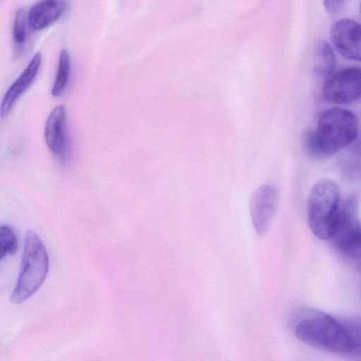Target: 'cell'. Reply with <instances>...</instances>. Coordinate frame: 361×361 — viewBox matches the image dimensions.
<instances>
[{
  "label": "cell",
  "mask_w": 361,
  "mask_h": 361,
  "mask_svg": "<svg viewBox=\"0 0 361 361\" xmlns=\"http://www.w3.org/2000/svg\"><path fill=\"white\" fill-rule=\"evenodd\" d=\"M357 133L358 119L353 111L329 108L319 115L317 128L305 133V148L312 157H326L353 142Z\"/></svg>",
  "instance_id": "cell-1"
},
{
  "label": "cell",
  "mask_w": 361,
  "mask_h": 361,
  "mask_svg": "<svg viewBox=\"0 0 361 361\" xmlns=\"http://www.w3.org/2000/svg\"><path fill=\"white\" fill-rule=\"evenodd\" d=\"M41 62V54H35L25 70L7 90L1 105L0 114L2 118L8 116L16 100L32 83L40 68Z\"/></svg>",
  "instance_id": "cell-11"
},
{
  "label": "cell",
  "mask_w": 361,
  "mask_h": 361,
  "mask_svg": "<svg viewBox=\"0 0 361 361\" xmlns=\"http://www.w3.org/2000/svg\"><path fill=\"white\" fill-rule=\"evenodd\" d=\"M360 14H361V3H360Z\"/></svg>",
  "instance_id": "cell-17"
},
{
  "label": "cell",
  "mask_w": 361,
  "mask_h": 361,
  "mask_svg": "<svg viewBox=\"0 0 361 361\" xmlns=\"http://www.w3.org/2000/svg\"><path fill=\"white\" fill-rule=\"evenodd\" d=\"M331 39L343 57L361 61V23L348 18L339 20L331 27Z\"/></svg>",
  "instance_id": "cell-8"
},
{
  "label": "cell",
  "mask_w": 361,
  "mask_h": 361,
  "mask_svg": "<svg viewBox=\"0 0 361 361\" xmlns=\"http://www.w3.org/2000/svg\"><path fill=\"white\" fill-rule=\"evenodd\" d=\"M66 0H40L35 4L27 13L29 27L40 30L56 22L65 13Z\"/></svg>",
  "instance_id": "cell-10"
},
{
  "label": "cell",
  "mask_w": 361,
  "mask_h": 361,
  "mask_svg": "<svg viewBox=\"0 0 361 361\" xmlns=\"http://www.w3.org/2000/svg\"><path fill=\"white\" fill-rule=\"evenodd\" d=\"M331 239L343 255L361 259V224L354 200H348L341 204Z\"/></svg>",
  "instance_id": "cell-5"
},
{
  "label": "cell",
  "mask_w": 361,
  "mask_h": 361,
  "mask_svg": "<svg viewBox=\"0 0 361 361\" xmlns=\"http://www.w3.org/2000/svg\"><path fill=\"white\" fill-rule=\"evenodd\" d=\"M18 250V239L13 230L7 225L0 228V259L13 255Z\"/></svg>",
  "instance_id": "cell-14"
},
{
  "label": "cell",
  "mask_w": 361,
  "mask_h": 361,
  "mask_svg": "<svg viewBox=\"0 0 361 361\" xmlns=\"http://www.w3.org/2000/svg\"><path fill=\"white\" fill-rule=\"evenodd\" d=\"M324 99L334 104H349L361 97V68L350 67L334 71L325 78Z\"/></svg>",
  "instance_id": "cell-6"
},
{
  "label": "cell",
  "mask_w": 361,
  "mask_h": 361,
  "mask_svg": "<svg viewBox=\"0 0 361 361\" xmlns=\"http://www.w3.org/2000/svg\"><path fill=\"white\" fill-rule=\"evenodd\" d=\"M278 204V192L272 185H263L251 195L250 212L253 226L259 235L267 231Z\"/></svg>",
  "instance_id": "cell-7"
},
{
  "label": "cell",
  "mask_w": 361,
  "mask_h": 361,
  "mask_svg": "<svg viewBox=\"0 0 361 361\" xmlns=\"http://www.w3.org/2000/svg\"><path fill=\"white\" fill-rule=\"evenodd\" d=\"M295 336L307 345L337 354L355 352L351 333L343 322L321 311H310L296 323Z\"/></svg>",
  "instance_id": "cell-2"
},
{
  "label": "cell",
  "mask_w": 361,
  "mask_h": 361,
  "mask_svg": "<svg viewBox=\"0 0 361 361\" xmlns=\"http://www.w3.org/2000/svg\"><path fill=\"white\" fill-rule=\"evenodd\" d=\"M336 68V57L331 47L325 41L319 42L316 47L314 59L315 73L326 78L334 73Z\"/></svg>",
  "instance_id": "cell-12"
},
{
  "label": "cell",
  "mask_w": 361,
  "mask_h": 361,
  "mask_svg": "<svg viewBox=\"0 0 361 361\" xmlns=\"http://www.w3.org/2000/svg\"><path fill=\"white\" fill-rule=\"evenodd\" d=\"M345 0H324V5L326 11L336 13L341 9Z\"/></svg>",
  "instance_id": "cell-16"
},
{
  "label": "cell",
  "mask_w": 361,
  "mask_h": 361,
  "mask_svg": "<svg viewBox=\"0 0 361 361\" xmlns=\"http://www.w3.org/2000/svg\"><path fill=\"white\" fill-rule=\"evenodd\" d=\"M341 192L333 180L322 178L311 188L307 202L309 227L320 240L331 239L341 209Z\"/></svg>",
  "instance_id": "cell-3"
},
{
  "label": "cell",
  "mask_w": 361,
  "mask_h": 361,
  "mask_svg": "<svg viewBox=\"0 0 361 361\" xmlns=\"http://www.w3.org/2000/svg\"><path fill=\"white\" fill-rule=\"evenodd\" d=\"M27 15L23 8L18 10L13 25V38L17 45L25 43L27 37Z\"/></svg>",
  "instance_id": "cell-15"
},
{
  "label": "cell",
  "mask_w": 361,
  "mask_h": 361,
  "mask_svg": "<svg viewBox=\"0 0 361 361\" xmlns=\"http://www.w3.org/2000/svg\"><path fill=\"white\" fill-rule=\"evenodd\" d=\"M71 74V59L68 51L62 49L59 54L56 74L51 89L54 97L61 96L66 90Z\"/></svg>",
  "instance_id": "cell-13"
},
{
  "label": "cell",
  "mask_w": 361,
  "mask_h": 361,
  "mask_svg": "<svg viewBox=\"0 0 361 361\" xmlns=\"http://www.w3.org/2000/svg\"><path fill=\"white\" fill-rule=\"evenodd\" d=\"M44 139L50 151L61 162H66L70 144L66 128V113L63 106L55 107L49 115L44 128Z\"/></svg>",
  "instance_id": "cell-9"
},
{
  "label": "cell",
  "mask_w": 361,
  "mask_h": 361,
  "mask_svg": "<svg viewBox=\"0 0 361 361\" xmlns=\"http://www.w3.org/2000/svg\"><path fill=\"white\" fill-rule=\"evenodd\" d=\"M49 270V257L40 238L27 231L24 244L21 269L11 301L19 304L32 295L42 286Z\"/></svg>",
  "instance_id": "cell-4"
}]
</instances>
